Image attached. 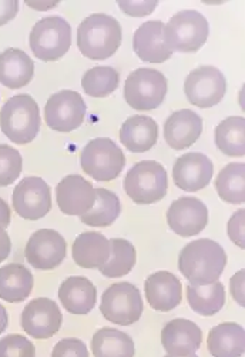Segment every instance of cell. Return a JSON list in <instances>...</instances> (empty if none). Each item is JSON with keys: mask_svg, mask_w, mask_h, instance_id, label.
<instances>
[{"mask_svg": "<svg viewBox=\"0 0 245 357\" xmlns=\"http://www.w3.org/2000/svg\"><path fill=\"white\" fill-rule=\"evenodd\" d=\"M227 266L224 248L211 239L193 241L178 255V269L190 284L207 286L219 282Z\"/></svg>", "mask_w": 245, "mask_h": 357, "instance_id": "obj_1", "label": "cell"}, {"mask_svg": "<svg viewBox=\"0 0 245 357\" xmlns=\"http://www.w3.org/2000/svg\"><path fill=\"white\" fill-rule=\"evenodd\" d=\"M121 26L104 13L87 16L77 27V47L90 61H106L121 46Z\"/></svg>", "mask_w": 245, "mask_h": 357, "instance_id": "obj_2", "label": "cell"}, {"mask_svg": "<svg viewBox=\"0 0 245 357\" xmlns=\"http://www.w3.org/2000/svg\"><path fill=\"white\" fill-rule=\"evenodd\" d=\"M40 110L30 95H16L0 109V128L16 144L32 143L40 130Z\"/></svg>", "mask_w": 245, "mask_h": 357, "instance_id": "obj_3", "label": "cell"}, {"mask_svg": "<svg viewBox=\"0 0 245 357\" xmlns=\"http://www.w3.org/2000/svg\"><path fill=\"white\" fill-rule=\"evenodd\" d=\"M208 35V22L197 10H181L171 16L163 27L164 42L173 53L198 52L205 45Z\"/></svg>", "mask_w": 245, "mask_h": 357, "instance_id": "obj_4", "label": "cell"}, {"mask_svg": "<svg viewBox=\"0 0 245 357\" xmlns=\"http://www.w3.org/2000/svg\"><path fill=\"white\" fill-rule=\"evenodd\" d=\"M122 186L136 204H155L167 195V172L156 160H143L127 172Z\"/></svg>", "mask_w": 245, "mask_h": 357, "instance_id": "obj_5", "label": "cell"}, {"mask_svg": "<svg viewBox=\"0 0 245 357\" xmlns=\"http://www.w3.org/2000/svg\"><path fill=\"white\" fill-rule=\"evenodd\" d=\"M29 43L39 61H60L72 46V27L60 16L43 17L33 26Z\"/></svg>", "mask_w": 245, "mask_h": 357, "instance_id": "obj_6", "label": "cell"}, {"mask_svg": "<svg viewBox=\"0 0 245 357\" xmlns=\"http://www.w3.org/2000/svg\"><path fill=\"white\" fill-rule=\"evenodd\" d=\"M80 165L86 174L97 182H111L126 166V156L114 140L97 137L90 140L80 153Z\"/></svg>", "mask_w": 245, "mask_h": 357, "instance_id": "obj_7", "label": "cell"}, {"mask_svg": "<svg viewBox=\"0 0 245 357\" xmlns=\"http://www.w3.org/2000/svg\"><path fill=\"white\" fill-rule=\"evenodd\" d=\"M100 312L110 323L118 326L134 324L141 319L144 312L141 293L129 282L114 283L102 296Z\"/></svg>", "mask_w": 245, "mask_h": 357, "instance_id": "obj_8", "label": "cell"}, {"mask_svg": "<svg viewBox=\"0 0 245 357\" xmlns=\"http://www.w3.org/2000/svg\"><path fill=\"white\" fill-rule=\"evenodd\" d=\"M167 89V79L160 70L140 68L132 72L125 83V99L134 110L148 112L161 106Z\"/></svg>", "mask_w": 245, "mask_h": 357, "instance_id": "obj_9", "label": "cell"}, {"mask_svg": "<svg viewBox=\"0 0 245 357\" xmlns=\"http://www.w3.org/2000/svg\"><path fill=\"white\" fill-rule=\"evenodd\" d=\"M227 80L216 66H200L189 73L184 82V93L193 106L208 109L217 106L226 95Z\"/></svg>", "mask_w": 245, "mask_h": 357, "instance_id": "obj_10", "label": "cell"}, {"mask_svg": "<svg viewBox=\"0 0 245 357\" xmlns=\"http://www.w3.org/2000/svg\"><path fill=\"white\" fill-rule=\"evenodd\" d=\"M12 204L16 215L24 220L36 222L52 211L50 186L38 176H29L15 186Z\"/></svg>", "mask_w": 245, "mask_h": 357, "instance_id": "obj_11", "label": "cell"}, {"mask_svg": "<svg viewBox=\"0 0 245 357\" xmlns=\"http://www.w3.org/2000/svg\"><path fill=\"white\" fill-rule=\"evenodd\" d=\"M84 117L86 103L77 92L60 91L46 102L45 122L52 130L70 133L83 125Z\"/></svg>", "mask_w": 245, "mask_h": 357, "instance_id": "obj_12", "label": "cell"}, {"mask_svg": "<svg viewBox=\"0 0 245 357\" xmlns=\"http://www.w3.org/2000/svg\"><path fill=\"white\" fill-rule=\"evenodd\" d=\"M68 243L65 237L53 229L36 230L24 248V257L38 271H53L66 259Z\"/></svg>", "mask_w": 245, "mask_h": 357, "instance_id": "obj_13", "label": "cell"}, {"mask_svg": "<svg viewBox=\"0 0 245 357\" xmlns=\"http://www.w3.org/2000/svg\"><path fill=\"white\" fill-rule=\"evenodd\" d=\"M20 323L27 336L46 340L61 329L63 314L54 301L47 297H38L26 305L20 316Z\"/></svg>", "mask_w": 245, "mask_h": 357, "instance_id": "obj_14", "label": "cell"}, {"mask_svg": "<svg viewBox=\"0 0 245 357\" xmlns=\"http://www.w3.org/2000/svg\"><path fill=\"white\" fill-rule=\"evenodd\" d=\"M208 209L198 197H180L167 211L168 227L181 237L200 234L208 225Z\"/></svg>", "mask_w": 245, "mask_h": 357, "instance_id": "obj_15", "label": "cell"}, {"mask_svg": "<svg viewBox=\"0 0 245 357\" xmlns=\"http://www.w3.org/2000/svg\"><path fill=\"white\" fill-rule=\"evenodd\" d=\"M60 212L66 216H83L95 204L96 193L91 182L80 174H68L56 186Z\"/></svg>", "mask_w": 245, "mask_h": 357, "instance_id": "obj_16", "label": "cell"}, {"mask_svg": "<svg viewBox=\"0 0 245 357\" xmlns=\"http://www.w3.org/2000/svg\"><path fill=\"white\" fill-rule=\"evenodd\" d=\"M214 174L212 162L203 153L190 152L180 156L173 166V178L178 189L198 192L207 188Z\"/></svg>", "mask_w": 245, "mask_h": 357, "instance_id": "obj_17", "label": "cell"}, {"mask_svg": "<svg viewBox=\"0 0 245 357\" xmlns=\"http://www.w3.org/2000/svg\"><path fill=\"white\" fill-rule=\"evenodd\" d=\"M203 343V332L197 323L187 319H174L161 331V344L168 356L189 357L196 354Z\"/></svg>", "mask_w": 245, "mask_h": 357, "instance_id": "obj_18", "label": "cell"}, {"mask_svg": "<svg viewBox=\"0 0 245 357\" xmlns=\"http://www.w3.org/2000/svg\"><path fill=\"white\" fill-rule=\"evenodd\" d=\"M144 296L151 309L167 313L180 306L182 301V284L171 272L159 271L145 279Z\"/></svg>", "mask_w": 245, "mask_h": 357, "instance_id": "obj_19", "label": "cell"}, {"mask_svg": "<svg viewBox=\"0 0 245 357\" xmlns=\"http://www.w3.org/2000/svg\"><path fill=\"white\" fill-rule=\"evenodd\" d=\"M203 133V119L190 109L171 113L164 123V140L174 151H186Z\"/></svg>", "mask_w": 245, "mask_h": 357, "instance_id": "obj_20", "label": "cell"}, {"mask_svg": "<svg viewBox=\"0 0 245 357\" xmlns=\"http://www.w3.org/2000/svg\"><path fill=\"white\" fill-rule=\"evenodd\" d=\"M164 23L161 20H148L143 23L133 36L134 53L147 63H164L173 52L164 42Z\"/></svg>", "mask_w": 245, "mask_h": 357, "instance_id": "obj_21", "label": "cell"}, {"mask_svg": "<svg viewBox=\"0 0 245 357\" xmlns=\"http://www.w3.org/2000/svg\"><path fill=\"white\" fill-rule=\"evenodd\" d=\"M58 301L70 314H88L97 302V289L84 276H70L58 287Z\"/></svg>", "mask_w": 245, "mask_h": 357, "instance_id": "obj_22", "label": "cell"}, {"mask_svg": "<svg viewBox=\"0 0 245 357\" xmlns=\"http://www.w3.org/2000/svg\"><path fill=\"white\" fill-rule=\"evenodd\" d=\"M110 241L99 231L79 234L72 246L73 260L81 269H100L110 259Z\"/></svg>", "mask_w": 245, "mask_h": 357, "instance_id": "obj_23", "label": "cell"}, {"mask_svg": "<svg viewBox=\"0 0 245 357\" xmlns=\"http://www.w3.org/2000/svg\"><path fill=\"white\" fill-rule=\"evenodd\" d=\"M159 125L150 116L134 114L121 125L120 142L133 153H145L156 146Z\"/></svg>", "mask_w": 245, "mask_h": 357, "instance_id": "obj_24", "label": "cell"}, {"mask_svg": "<svg viewBox=\"0 0 245 357\" xmlns=\"http://www.w3.org/2000/svg\"><path fill=\"white\" fill-rule=\"evenodd\" d=\"M207 349L212 357H241L245 351L244 327L234 321L214 326L207 337Z\"/></svg>", "mask_w": 245, "mask_h": 357, "instance_id": "obj_25", "label": "cell"}, {"mask_svg": "<svg viewBox=\"0 0 245 357\" xmlns=\"http://www.w3.org/2000/svg\"><path fill=\"white\" fill-rule=\"evenodd\" d=\"M35 63L26 52L9 47L0 53V83L9 89H20L32 82Z\"/></svg>", "mask_w": 245, "mask_h": 357, "instance_id": "obj_26", "label": "cell"}, {"mask_svg": "<svg viewBox=\"0 0 245 357\" xmlns=\"http://www.w3.org/2000/svg\"><path fill=\"white\" fill-rule=\"evenodd\" d=\"M35 278L26 266L9 263L0 269V299L8 303H22L32 294Z\"/></svg>", "mask_w": 245, "mask_h": 357, "instance_id": "obj_27", "label": "cell"}, {"mask_svg": "<svg viewBox=\"0 0 245 357\" xmlns=\"http://www.w3.org/2000/svg\"><path fill=\"white\" fill-rule=\"evenodd\" d=\"M95 357H134L136 346L130 335L114 327H102L90 342Z\"/></svg>", "mask_w": 245, "mask_h": 357, "instance_id": "obj_28", "label": "cell"}, {"mask_svg": "<svg viewBox=\"0 0 245 357\" xmlns=\"http://www.w3.org/2000/svg\"><path fill=\"white\" fill-rule=\"evenodd\" d=\"M187 302L200 316H214L226 305V287L219 280L207 286H187Z\"/></svg>", "mask_w": 245, "mask_h": 357, "instance_id": "obj_29", "label": "cell"}, {"mask_svg": "<svg viewBox=\"0 0 245 357\" xmlns=\"http://www.w3.org/2000/svg\"><path fill=\"white\" fill-rule=\"evenodd\" d=\"M214 139L220 151L230 158H244L245 155V122L241 116H230L221 121Z\"/></svg>", "mask_w": 245, "mask_h": 357, "instance_id": "obj_30", "label": "cell"}, {"mask_svg": "<svg viewBox=\"0 0 245 357\" xmlns=\"http://www.w3.org/2000/svg\"><path fill=\"white\" fill-rule=\"evenodd\" d=\"M96 200L91 209L80 216L81 223L90 227H109L111 226L121 213L120 199L116 193L109 189H95Z\"/></svg>", "mask_w": 245, "mask_h": 357, "instance_id": "obj_31", "label": "cell"}, {"mask_svg": "<svg viewBox=\"0 0 245 357\" xmlns=\"http://www.w3.org/2000/svg\"><path fill=\"white\" fill-rule=\"evenodd\" d=\"M216 190L226 203L242 204L245 202L244 163H228L224 166L216 178Z\"/></svg>", "mask_w": 245, "mask_h": 357, "instance_id": "obj_32", "label": "cell"}, {"mask_svg": "<svg viewBox=\"0 0 245 357\" xmlns=\"http://www.w3.org/2000/svg\"><path fill=\"white\" fill-rule=\"evenodd\" d=\"M111 253L110 259L104 266L100 267V273L104 278L116 279L129 275L137 261V252L133 243L126 239H110Z\"/></svg>", "mask_w": 245, "mask_h": 357, "instance_id": "obj_33", "label": "cell"}, {"mask_svg": "<svg viewBox=\"0 0 245 357\" xmlns=\"http://www.w3.org/2000/svg\"><path fill=\"white\" fill-rule=\"evenodd\" d=\"M120 73L110 66H96L84 72L81 87L91 98H107L117 91Z\"/></svg>", "mask_w": 245, "mask_h": 357, "instance_id": "obj_34", "label": "cell"}, {"mask_svg": "<svg viewBox=\"0 0 245 357\" xmlns=\"http://www.w3.org/2000/svg\"><path fill=\"white\" fill-rule=\"evenodd\" d=\"M23 169L22 155L15 147L0 143V188L10 186L16 182Z\"/></svg>", "mask_w": 245, "mask_h": 357, "instance_id": "obj_35", "label": "cell"}, {"mask_svg": "<svg viewBox=\"0 0 245 357\" xmlns=\"http://www.w3.org/2000/svg\"><path fill=\"white\" fill-rule=\"evenodd\" d=\"M0 357H36V346L22 335L0 339Z\"/></svg>", "mask_w": 245, "mask_h": 357, "instance_id": "obj_36", "label": "cell"}, {"mask_svg": "<svg viewBox=\"0 0 245 357\" xmlns=\"http://www.w3.org/2000/svg\"><path fill=\"white\" fill-rule=\"evenodd\" d=\"M52 357H90V353L83 340L66 337L56 343L52 350Z\"/></svg>", "mask_w": 245, "mask_h": 357, "instance_id": "obj_37", "label": "cell"}, {"mask_svg": "<svg viewBox=\"0 0 245 357\" xmlns=\"http://www.w3.org/2000/svg\"><path fill=\"white\" fill-rule=\"evenodd\" d=\"M120 10L132 17H144L151 15L159 6L157 0H148V2H130V0H118Z\"/></svg>", "mask_w": 245, "mask_h": 357, "instance_id": "obj_38", "label": "cell"}, {"mask_svg": "<svg viewBox=\"0 0 245 357\" xmlns=\"http://www.w3.org/2000/svg\"><path fill=\"white\" fill-rule=\"evenodd\" d=\"M244 223H245V212L244 209L237 211L228 220L227 231L230 241L237 245L239 249L245 248V237H244Z\"/></svg>", "mask_w": 245, "mask_h": 357, "instance_id": "obj_39", "label": "cell"}, {"mask_svg": "<svg viewBox=\"0 0 245 357\" xmlns=\"http://www.w3.org/2000/svg\"><path fill=\"white\" fill-rule=\"evenodd\" d=\"M245 271L241 269L238 271L231 279H230V293L232 296V299L239 305L245 306Z\"/></svg>", "mask_w": 245, "mask_h": 357, "instance_id": "obj_40", "label": "cell"}, {"mask_svg": "<svg viewBox=\"0 0 245 357\" xmlns=\"http://www.w3.org/2000/svg\"><path fill=\"white\" fill-rule=\"evenodd\" d=\"M17 12H19L17 0H6V2H0V26H5L10 20H13Z\"/></svg>", "mask_w": 245, "mask_h": 357, "instance_id": "obj_41", "label": "cell"}, {"mask_svg": "<svg viewBox=\"0 0 245 357\" xmlns=\"http://www.w3.org/2000/svg\"><path fill=\"white\" fill-rule=\"evenodd\" d=\"M12 250V242H10V236L8 234L6 229L0 227V263H3Z\"/></svg>", "mask_w": 245, "mask_h": 357, "instance_id": "obj_42", "label": "cell"}, {"mask_svg": "<svg viewBox=\"0 0 245 357\" xmlns=\"http://www.w3.org/2000/svg\"><path fill=\"white\" fill-rule=\"evenodd\" d=\"M10 220H12L10 207L5 199L0 197V227L6 229L10 225Z\"/></svg>", "mask_w": 245, "mask_h": 357, "instance_id": "obj_43", "label": "cell"}, {"mask_svg": "<svg viewBox=\"0 0 245 357\" xmlns=\"http://www.w3.org/2000/svg\"><path fill=\"white\" fill-rule=\"evenodd\" d=\"M24 3H26L29 8L45 12V10H49V9L56 8L60 2H58V0H53V2H33V0H26Z\"/></svg>", "mask_w": 245, "mask_h": 357, "instance_id": "obj_44", "label": "cell"}, {"mask_svg": "<svg viewBox=\"0 0 245 357\" xmlns=\"http://www.w3.org/2000/svg\"><path fill=\"white\" fill-rule=\"evenodd\" d=\"M8 324H9L8 312L3 305H0V335L5 333V331L8 329Z\"/></svg>", "mask_w": 245, "mask_h": 357, "instance_id": "obj_45", "label": "cell"}, {"mask_svg": "<svg viewBox=\"0 0 245 357\" xmlns=\"http://www.w3.org/2000/svg\"><path fill=\"white\" fill-rule=\"evenodd\" d=\"M164 357H173V356H168V354H166ZM189 357H198V356H197V354H191V356H189Z\"/></svg>", "mask_w": 245, "mask_h": 357, "instance_id": "obj_46", "label": "cell"}]
</instances>
